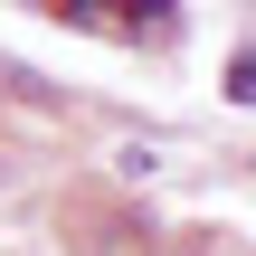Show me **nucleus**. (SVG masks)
<instances>
[]
</instances>
